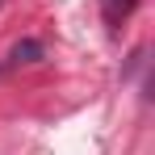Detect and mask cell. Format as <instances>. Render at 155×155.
Masks as SVG:
<instances>
[{
    "label": "cell",
    "mask_w": 155,
    "mask_h": 155,
    "mask_svg": "<svg viewBox=\"0 0 155 155\" xmlns=\"http://www.w3.org/2000/svg\"><path fill=\"white\" fill-rule=\"evenodd\" d=\"M38 59H42V42H34V38L13 46V63H38Z\"/></svg>",
    "instance_id": "6da1fadb"
}]
</instances>
